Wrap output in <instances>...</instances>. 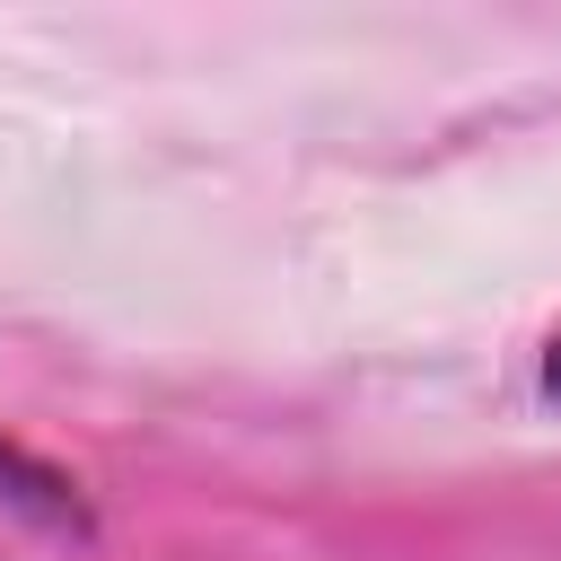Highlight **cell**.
Masks as SVG:
<instances>
[{"mask_svg":"<svg viewBox=\"0 0 561 561\" xmlns=\"http://www.w3.org/2000/svg\"><path fill=\"white\" fill-rule=\"evenodd\" d=\"M543 394H552V403H561V333H552V342H543Z\"/></svg>","mask_w":561,"mask_h":561,"instance_id":"cell-2","label":"cell"},{"mask_svg":"<svg viewBox=\"0 0 561 561\" xmlns=\"http://www.w3.org/2000/svg\"><path fill=\"white\" fill-rule=\"evenodd\" d=\"M0 517H18L35 535H61V543H88L96 535V508H88L79 473H61L53 456H35L18 438H0Z\"/></svg>","mask_w":561,"mask_h":561,"instance_id":"cell-1","label":"cell"}]
</instances>
